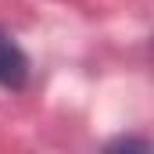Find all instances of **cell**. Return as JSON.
Listing matches in <instances>:
<instances>
[{"instance_id":"1","label":"cell","mask_w":154,"mask_h":154,"mask_svg":"<svg viewBox=\"0 0 154 154\" xmlns=\"http://www.w3.org/2000/svg\"><path fill=\"white\" fill-rule=\"evenodd\" d=\"M29 79H32L29 54L18 47V39L11 36L7 29H0V90L18 93V90L29 86Z\"/></svg>"},{"instance_id":"2","label":"cell","mask_w":154,"mask_h":154,"mask_svg":"<svg viewBox=\"0 0 154 154\" xmlns=\"http://www.w3.org/2000/svg\"><path fill=\"white\" fill-rule=\"evenodd\" d=\"M108 151H154V140L151 136H115L108 140Z\"/></svg>"}]
</instances>
